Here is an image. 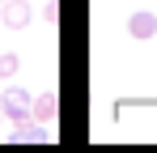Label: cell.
<instances>
[{
  "label": "cell",
  "mask_w": 157,
  "mask_h": 153,
  "mask_svg": "<svg viewBox=\"0 0 157 153\" xmlns=\"http://www.w3.org/2000/svg\"><path fill=\"white\" fill-rule=\"evenodd\" d=\"M17 68H21V60H17V55H0V81H13Z\"/></svg>",
  "instance_id": "6"
},
{
  "label": "cell",
  "mask_w": 157,
  "mask_h": 153,
  "mask_svg": "<svg viewBox=\"0 0 157 153\" xmlns=\"http://www.w3.org/2000/svg\"><path fill=\"white\" fill-rule=\"evenodd\" d=\"M0 111H4V119L26 124V119H30V94L21 89V85H4V94H0Z\"/></svg>",
  "instance_id": "1"
},
{
  "label": "cell",
  "mask_w": 157,
  "mask_h": 153,
  "mask_svg": "<svg viewBox=\"0 0 157 153\" xmlns=\"http://www.w3.org/2000/svg\"><path fill=\"white\" fill-rule=\"evenodd\" d=\"M0 4H4V0H0Z\"/></svg>",
  "instance_id": "9"
},
{
  "label": "cell",
  "mask_w": 157,
  "mask_h": 153,
  "mask_svg": "<svg viewBox=\"0 0 157 153\" xmlns=\"http://www.w3.org/2000/svg\"><path fill=\"white\" fill-rule=\"evenodd\" d=\"M128 34H132V38H153V34H157V13L136 9V13L128 17Z\"/></svg>",
  "instance_id": "5"
},
{
  "label": "cell",
  "mask_w": 157,
  "mask_h": 153,
  "mask_svg": "<svg viewBox=\"0 0 157 153\" xmlns=\"http://www.w3.org/2000/svg\"><path fill=\"white\" fill-rule=\"evenodd\" d=\"M43 17H47V26L59 22V0H47V4H43Z\"/></svg>",
  "instance_id": "7"
},
{
  "label": "cell",
  "mask_w": 157,
  "mask_h": 153,
  "mask_svg": "<svg viewBox=\"0 0 157 153\" xmlns=\"http://www.w3.org/2000/svg\"><path fill=\"white\" fill-rule=\"evenodd\" d=\"M0 17H4L9 30H26L30 17H34V9H30L26 0H4V13H0Z\"/></svg>",
  "instance_id": "4"
},
{
  "label": "cell",
  "mask_w": 157,
  "mask_h": 153,
  "mask_svg": "<svg viewBox=\"0 0 157 153\" xmlns=\"http://www.w3.org/2000/svg\"><path fill=\"white\" fill-rule=\"evenodd\" d=\"M0 119H4V111H0Z\"/></svg>",
  "instance_id": "8"
},
{
  "label": "cell",
  "mask_w": 157,
  "mask_h": 153,
  "mask_svg": "<svg viewBox=\"0 0 157 153\" xmlns=\"http://www.w3.org/2000/svg\"><path fill=\"white\" fill-rule=\"evenodd\" d=\"M9 140H13V145H47V140H51V128L38 124V119H34V124L26 119V124H17L9 132Z\"/></svg>",
  "instance_id": "2"
},
{
  "label": "cell",
  "mask_w": 157,
  "mask_h": 153,
  "mask_svg": "<svg viewBox=\"0 0 157 153\" xmlns=\"http://www.w3.org/2000/svg\"><path fill=\"white\" fill-rule=\"evenodd\" d=\"M30 119H38V124H47V128L59 119V98H55L51 89L38 94V98H30Z\"/></svg>",
  "instance_id": "3"
}]
</instances>
